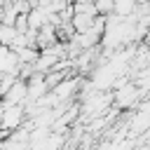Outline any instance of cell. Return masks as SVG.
Here are the masks:
<instances>
[{"instance_id": "6da1fadb", "label": "cell", "mask_w": 150, "mask_h": 150, "mask_svg": "<svg viewBox=\"0 0 150 150\" xmlns=\"http://www.w3.org/2000/svg\"><path fill=\"white\" fill-rule=\"evenodd\" d=\"M2 105H12V103H23L26 101V80H14L12 82V87L2 94Z\"/></svg>"}, {"instance_id": "7a4b0ae2", "label": "cell", "mask_w": 150, "mask_h": 150, "mask_svg": "<svg viewBox=\"0 0 150 150\" xmlns=\"http://www.w3.org/2000/svg\"><path fill=\"white\" fill-rule=\"evenodd\" d=\"M16 28L14 26H9V23H2L0 21V45H5V47H9L14 40H16Z\"/></svg>"}]
</instances>
